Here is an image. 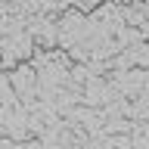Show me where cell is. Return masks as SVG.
<instances>
[{"instance_id":"obj_1","label":"cell","mask_w":149,"mask_h":149,"mask_svg":"<svg viewBox=\"0 0 149 149\" xmlns=\"http://www.w3.org/2000/svg\"><path fill=\"white\" fill-rule=\"evenodd\" d=\"M90 31H93L90 19H84L81 13H62V19H59V47L68 50L74 40L87 37Z\"/></svg>"},{"instance_id":"obj_2","label":"cell","mask_w":149,"mask_h":149,"mask_svg":"<svg viewBox=\"0 0 149 149\" xmlns=\"http://www.w3.org/2000/svg\"><path fill=\"white\" fill-rule=\"evenodd\" d=\"M9 81H13L19 96H28V93L37 87V68L34 65H19L16 72H9Z\"/></svg>"},{"instance_id":"obj_3","label":"cell","mask_w":149,"mask_h":149,"mask_svg":"<svg viewBox=\"0 0 149 149\" xmlns=\"http://www.w3.org/2000/svg\"><path fill=\"white\" fill-rule=\"evenodd\" d=\"M16 40H13V47H16V56L19 59H28V56H34V34L31 31H19V34H13Z\"/></svg>"},{"instance_id":"obj_4","label":"cell","mask_w":149,"mask_h":149,"mask_svg":"<svg viewBox=\"0 0 149 149\" xmlns=\"http://www.w3.org/2000/svg\"><path fill=\"white\" fill-rule=\"evenodd\" d=\"M74 3H78L81 9H93L96 3H102V0H74Z\"/></svg>"}]
</instances>
